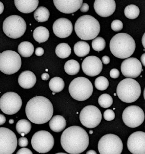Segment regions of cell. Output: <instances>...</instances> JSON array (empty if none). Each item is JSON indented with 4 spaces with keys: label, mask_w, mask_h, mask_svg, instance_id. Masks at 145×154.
I'll return each mask as SVG.
<instances>
[{
    "label": "cell",
    "mask_w": 145,
    "mask_h": 154,
    "mask_svg": "<svg viewBox=\"0 0 145 154\" xmlns=\"http://www.w3.org/2000/svg\"><path fill=\"white\" fill-rule=\"evenodd\" d=\"M89 136L81 127L73 126L64 131L60 143L63 149L68 153L79 154L83 152L89 145Z\"/></svg>",
    "instance_id": "6da1fadb"
},
{
    "label": "cell",
    "mask_w": 145,
    "mask_h": 154,
    "mask_svg": "<svg viewBox=\"0 0 145 154\" xmlns=\"http://www.w3.org/2000/svg\"><path fill=\"white\" fill-rule=\"evenodd\" d=\"M27 117L32 123L43 124L48 122L53 115L51 101L43 96H35L28 102L25 109Z\"/></svg>",
    "instance_id": "7a4b0ae2"
},
{
    "label": "cell",
    "mask_w": 145,
    "mask_h": 154,
    "mask_svg": "<svg viewBox=\"0 0 145 154\" xmlns=\"http://www.w3.org/2000/svg\"><path fill=\"white\" fill-rule=\"evenodd\" d=\"M136 43L132 37L126 33H119L112 37L110 42L112 54L116 57L125 59L133 54Z\"/></svg>",
    "instance_id": "3957f363"
},
{
    "label": "cell",
    "mask_w": 145,
    "mask_h": 154,
    "mask_svg": "<svg viewBox=\"0 0 145 154\" xmlns=\"http://www.w3.org/2000/svg\"><path fill=\"white\" fill-rule=\"evenodd\" d=\"M75 30L80 39L91 40L96 38L100 33V24L92 16L85 15L78 18L75 23Z\"/></svg>",
    "instance_id": "277c9868"
},
{
    "label": "cell",
    "mask_w": 145,
    "mask_h": 154,
    "mask_svg": "<svg viewBox=\"0 0 145 154\" xmlns=\"http://www.w3.org/2000/svg\"><path fill=\"white\" fill-rule=\"evenodd\" d=\"M117 94L122 102L129 103H134L141 95V87L134 79L127 78L122 80L118 84Z\"/></svg>",
    "instance_id": "5b68a950"
},
{
    "label": "cell",
    "mask_w": 145,
    "mask_h": 154,
    "mask_svg": "<svg viewBox=\"0 0 145 154\" xmlns=\"http://www.w3.org/2000/svg\"><path fill=\"white\" fill-rule=\"evenodd\" d=\"M93 87L89 79L80 77L73 79L69 87L71 96L75 100L84 101L93 94Z\"/></svg>",
    "instance_id": "8992f818"
},
{
    "label": "cell",
    "mask_w": 145,
    "mask_h": 154,
    "mask_svg": "<svg viewBox=\"0 0 145 154\" xmlns=\"http://www.w3.org/2000/svg\"><path fill=\"white\" fill-rule=\"evenodd\" d=\"M27 24L24 19L18 15H11L4 20L3 30L7 37L13 39L21 38L26 32Z\"/></svg>",
    "instance_id": "52a82bcc"
},
{
    "label": "cell",
    "mask_w": 145,
    "mask_h": 154,
    "mask_svg": "<svg viewBox=\"0 0 145 154\" xmlns=\"http://www.w3.org/2000/svg\"><path fill=\"white\" fill-rule=\"evenodd\" d=\"M21 65V57L16 52L8 50L0 54V71L4 74H15L20 69Z\"/></svg>",
    "instance_id": "ba28073f"
},
{
    "label": "cell",
    "mask_w": 145,
    "mask_h": 154,
    "mask_svg": "<svg viewBox=\"0 0 145 154\" xmlns=\"http://www.w3.org/2000/svg\"><path fill=\"white\" fill-rule=\"evenodd\" d=\"M98 149L100 154H121L123 150L122 142L116 134H106L99 141Z\"/></svg>",
    "instance_id": "9c48e42d"
},
{
    "label": "cell",
    "mask_w": 145,
    "mask_h": 154,
    "mask_svg": "<svg viewBox=\"0 0 145 154\" xmlns=\"http://www.w3.org/2000/svg\"><path fill=\"white\" fill-rule=\"evenodd\" d=\"M55 140L53 135L48 131H40L33 134L31 139L33 149L39 153L50 152L54 145Z\"/></svg>",
    "instance_id": "30bf717a"
},
{
    "label": "cell",
    "mask_w": 145,
    "mask_h": 154,
    "mask_svg": "<svg viewBox=\"0 0 145 154\" xmlns=\"http://www.w3.org/2000/svg\"><path fill=\"white\" fill-rule=\"evenodd\" d=\"M22 103L20 96L14 92L6 93L0 98V109L6 115H13L18 112Z\"/></svg>",
    "instance_id": "8fae6325"
},
{
    "label": "cell",
    "mask_w": 145,
    "mask_h": 154,
    "mask_svg": "<svg viewBox=\"0 0 145 154\" xmlns=\"http://www.w3.org/2000/svg\"><path fill=\"white\" fill-rule=\"evenodd\" d=\"M101 119L102 115L100 110L94 106H87L80 113L81 123L88 128H94L97 127L100 124Z\"/></svg>",
    "instance_id": "7c38bea8"
},
{
    "label": "cell",
    "mask_w": 145,
    "mask_h": 154,
    "mask_svg": "<svg viewBox=\"0 0 145 154\" xmlns=\"http://www.w3.org/2000/svg\"><path fill=\"white\" fill-rule=\"evenodd\" d=\"M124 123L131 128L139 127L143 122L145 115L143 109L137 106H130L126 107L122 113Z\"/></svg>",
    "instance_id": "4fadbf2b"
},
{
    "label": "cell",
    "mask_w": 145,
    "mask_h": 154,
    "mask_svg": "<svg viewBox=\"0 0 145 154\" xmlns=\"http://www.w3.org/2000/svg\"><path fill=\"white\" fill-rule=\"evenodd\" d=\"M17 145L14 133L9 129L0 128V154H12Z\"/></svg>",
    "instance_id": "5bb4252c"
},
{
    "label": "cell",
    "mask_w": 145,
    "mask_h": 154,
    "mask_svg": "<svg viewBox=\"0 0 145 154\" xmlns=\"http://www.w3.org/2000/svg\"><path fill=\"white\" fill-rule=\"evenodd\" d=\"M121 69L122 75L129 79L137 78L143 71L142 63L135 57H130L123 61Z\"/></svg>",
    "instance_id": "9a60e30c"
},
{
    "label": "cell",
    "mask_w": 145,
    "mask_h": 154,
    "mask_svg": "<svg viewBox=\"0 0 145 154\" xmlns=\"http://www.w3.org/2000/svg\"><path fill=\"white\" fill-rule=\"evenodd\" d=\"M127 147L133 154H145V133L136 131L128 138Z\"/></svg>",
    "instance_id": "2e32d148"
},
{
    "label": "cell",
    "mask_w": 145,
    "mask_h": 154,
    "mask_svg": "<svg viewBox=\"0 0 145 154\" xmlns=\"http://www.w3.org/2000/svg\"><path fill=\"white\" fill-rule=\"evenodd\" d=\"M103 68L102 62L100 58L95 56H89L84 60L82 69L84 73L89 77L98 75Z\"/></svg>",
    "instance_id": "e0dca14e"
},
{
    "label": "cell",
    "mask_w": 145,
    "mask_h": 154,
    "mask_svg": "<svg viewBox=\"0 0 145 154\" xmlns=\"http://www.w3.org/2000/svg\"><path fill=\"white\" fill-rule=\"evenodd\" d=\"M54 33L60 38H68L73 31V25L69 19L60 18L56 20L53 25Z\"/></svg>",
    "instance_id": "ac0fdd59"
},
{
    "label": "cell",
    "mask_w": 145,
    "mask_h": 154,
    "mask_svg": "<svg viewBox=\"0 0 145 154\" xmlns=\"http://www.w3.org/2000/svg\"><path fill=\"white\" fill-rule=\"evenodd\" d=\"M94 8L96 14L103 17L110 16L116 10V2L114 0H96Z\"/></svg>",
    "instance_id": "d6986e66"
},
{
    "label": "cell",
    "mask_w": 145,
    "mask_h": 154,
    "mask_svg": "<svg viewBox=\"0 0 145 154\" xmlns=\"http://www.w3.org/2000/svg\"><path fill=\"white\" fill-rule=\"evenodd\" d=\"M54 4L56 9L64 14H73L80 8L82 0H54Z\"/></svg>",
    "instance_id": "ffe728a7"
},
{
    "label": "cell",
    "mask_w": 145,
    "mask_h": 154,
    "mask_svg": "<svg viewBox=\"0 0 145 154\" xmlns=\"http://www.w3.org/2000/svg\"><path fill=\"white\" fill-rule=\"evenodd\" d=\"M35 75L29 70H26L21 73L18 78V82L20 87L24 89L33 88L36 82Z\"/></svg>",
    "instance_id": "44dd1931"
},
{
    "label": "cell",
    "mask_w": 145,
    "mask_h": 154,
    "mask_svg": "<svg viewBox=\"0 0 145 154\" xmlns=\"http://www.w3.org/2000/svg\"><path fill=\"white\" fill-rule=\"evenodd\" d=\"M38 0H15L14 4L17 9L21 13L30 14L33 12L39 5Z\"/></svg>",
    "instance_id": "7402d4cb"
},
{
    "label": "cell",
    "mask_w": 145,
    "mask_h": 154,
    "mask_svg": "<svg viewBox=\"0 0 145 154\" xmlns=\"http://www.w3.org/2000/svg\"><path fill=\"white\" fill-rule=\"evenodd\" d=\"M66 121L65 118L60 115L54 116L49 122L50 128L55 132L63 131L66 127Z\"/></svg>",
    "instance_id": "603a6c76"
},
{
    "label": "cell",
    "mask_w": 145,
    "mask_h": 154,
    "mask_svg": "<svg viewBox=\"0 0 145 154\" xmlns=\"http://www.w3.org/2000/svg\"><path fill=\"white\" fill-rule=\"evenodd\" d=\"M50 33L47 28L43 26L36 28L33 32V37L35 41L39 43L46 42L49 39Z\"/></svg>",
    "instance_id": "cb8c5ba5"
},
{
    "label": "cell",
    "mask_w": 145,
    "mask_h": 154,
    "mask_svg": "<svg viewBox=\"0 0 145 154\" xmlns=\"http://www.w3.org/2000/svg\"><path fill=\"white\" fill-rule=\"evenodd\" d=\"M74 51L76 55L79 57H84L90 52V46L87 42L81 41L74 45Z\"/></svg>",
    "instance_id": "d4e9b609"
},
{
    "label": "cell",
    "mask_w": 145,
    "mask_h": 154,
    "mask_svg": "<svg viewBox=\"0 0 145 154\" xmlns=\"http://www.w3.org/2000/svg\"><path fill=\"white\" fill-rule=\"evenodd\" d=\"M18 52L22 57H30L34 52L33 45L29 42H23L18 45Z\"/></svg>",
    "instance_id": "484cf974"
},
{
    "label": "cell",
    "mask_w": 145,
    "mask_h": 154,
    "mask_svg": "<svg viewBox=\"0 0 145 154\" xmlns=\"http://www.w3.org/2000/svg\"><path fill=\"white\" fill-rule=\"evenodd\" d=\"M16 129L17 133L24 137V135L30 132L31 129V123L27 119H21L17 123Z\"/></svg>",
    "instance_id": "4316f807"
},
{
    "label": "cell",
    "mask_w": 145,
    "mask_h": 154,
    "mask_svg": "<svg viewBox=\"0 0 145 154\" xmlns=\"http://www.w3.org/2000/svg\"><path fill=\"white\" fill-rule=\"evenodd\" d=\"M64 69L66 73L68 75H75L80 71V64L77 61L73 59L68 60L65 64Z\"/></svg>",
    "instance_id": "83f0119b"
},
{
    "label": "cell",
    "mask_w": 145,
    "mask_h": 154,
    "mask_svg": "<svg viewBox=\"0 0 145 154\" xmlns=\"http://www.w3.org/2000/svg\"><path fill=\"white\" fill-rule=\"evenodd\" d=\"M33 16L37 22H44L48 21L50 17V12L46 7L40 6L34 12Z\"/></svg>",
    "instance_id": "f1b7e54d"
},
{
    "label": "cell",
    "mask_w": 145,
    "mask_h": 154,
    "mask_svg": "<svg viewBox=\"0 0 145 154\" xmlns=\"http://www.w3.org/2000/svg\"><path fill=\"white\" fill-rule=\"evenodd\" d=\"M71 52V48L67 43H60L56 47V54L59 58H66L70 55Z\"/></svg>",
    "instance_id": "f546056e"
},
{
    "label": "cell",
    "mask_w": 145,
    "mask_h": 154,
    "mask_svg": "<svg viewBox=\"0 0 145 154\" xmlns=\"http://www.w3.org/2000/svg\"><path fill=\"white\" fill-rule=\"evenodd\" d=\"M49 88L54 93H58L63 91L65 87V83L63 79L60 77L52 78L49 82Z\"/></svg>",
    "instance_id": "4dcf8cb0"
},
{
    "label": "cell",
    "mask_w": 145,
    "mask_h": 154,
    "mask_svg": "<svg viewBox=\"0 0 145 154\" xmlns=\"http://www.w3.org/2000/svg\"><path fill=\"white\" fill-rule=\"evenodd\" d=\"M124 14L127 18L134 19L137 18L140 14L139 8L134 5H130L125 7Z\"/></svg>",
    "instance_id": "1f68e13d"
},
{
    "label": "cell",
    "mask_w": 145,
    "mask_h": 154,
    "mask_svg": "<svg viewBox=\"0 0 145 154\" xmlns=\"http://www.w3.org/2000/svg\"><path fill=\"white\" fill-rule=\"evenodd\" d=\"M98 102L101 107L107 108L112 105L113 99L109 94H101L98 98Z\"/></svg>",
    "instance_id": "d6a6232c"
},
{
    "label": "cell",
    "mask_w": 145,
    "mask_h": 154,
    "mask_svg": "<svg viewBox=\"0 0 145 154\" xmlns=\"http://www.w3.org/2000/svg\"><path fill=\"white\" fill-rule=\"evenodd\" d=\"M109 86V82L107 78L104 76L98 77L95 81V86L97 90L103 91L106 90Z\"/></svg>",
    "instance_id": "836d02e7"
},
{
    "label": "cell",
    "mask_w": 145,
    "mask_h": 154,
    "mask_svg": "<svg viewBox=\"0 0 145 154\" xmlns=\"http://www.w3.org/2000/svg\"><path fill=\"white\" fill-rule=\"evenodd\" d=\"M92 47L95 51L99 52L103 51L106 46L105 39L101 37H97L92 42Z\"/></svg>",
    "instance_id": "e575fe53"
},
{
    "label": "cell",
    "mask_w": 145,
    "mask_h": 154,
    "mask_svg": "<svg viewBox=\"0 0 145 154\" xmlns=\"http://www.w3.org/2000/svg\"><path fill=\"white\" fill-rule=\"evenodd\" d=\"M111 29L115 32H118L122 30L123 23L119 20H115L112 21L111 23Z\"/></svg>",
    "instance_id": "d590c367"
},
{
    "label": "cell",
    "mask_w": 145,
    "mask_h": 154,
    "mask_svg": "<svg viewBox=\"0 0 145 154\" xmlns=\"http://www.w3.org/2000/svg\"><path fill=\"white\" fill-rule=\"evenodd\" d=\"M115 114L112 110H107L104 112V118L105 120L108 121L113 120L115 119Z\"/></svg>",
    "instance_id": "8d00e7d4"
},
{
    "label": "cell",
    "mask_w": 145,
    "mask_h": 154,
    "mask_svg": "<svg viewBox=\"0 0 145 154\" xmlns=\"http://www.w3.org/2000/svg\"><path fill=\"white\" fill-rule=\"evenodd\" d=\"M28 140L26 137H22L19 138L18 140V145L21 147H26L28 145Z\"/></svg>",
    "instance_id": "74e56055"
},
{
    "label": "cell",
    "mask_w": 145,
    "mask_h": 154,
    "mask_svg": "<svg viewBox=\"0 0 145 154\" xmlns=\"http://www.w3.org/2000/svg\"><path fill=\"white\" fill-rule=\"evenodd\" d=\"M120 75V72L117 69H112L110 71V76L112 79H117Z\"/></svg>",
    "instance_id": "f35d334b"
},
{
    "label": "cell",
    "mask_w": 145,
    "mask_h": 154,
    "mask_svg": "<svg viewBox=\"0 0 145 154\" xmlns=\"http://www.w3.org/2000/svg\"><path fill=\"white\" fill-rule=\"evenodd\" d=\"M16 154H33L31 150L28 148H22L18 150Z\"/></svg>",
    "instance_id": "ab89813d"
},
{
    "label": "cell",
    "mask_w": 145,
    "mask_h": 154,
    "mask_svg": "<svg viewBox=\"0 0 145 154\" xmlns=\"http://www.w3.org/2000/svg\"><path fill=\"white\" fill-rule=\"evenodd\" d=\"M89 5H88V4L86 3H83L80 8V10L81 12L83 13H86L89 11Z\"/></svg>",
    "instance_id": "60d3db41"
},
{
    "label": "cell",
    "mask_w": 145,
    "mask_h": 154,
    "mask_svg": "<svg viewBox=\"0 0 145 154\" xmlns=\"http://www.w3.org/2000/svg\"><path fill=\"white\" fill-rule=\"evenodd\" d=\"M35 53L37 56H41L44 54V50L42 47H37L35 50Z\"/></svg>",
    "instance_id": "b9f144b4"
},
{
    "label": "cell",
    "mask_w": 145,
    "mask_h": 154,
    "mask_svg": "<svg viewBox=\"0 0 145 154\" xmlns=\"http://www.w3.org/2000/svg\"><path fill=\"white\" fill-rule=\"evenodd\" d=\"M110 59L109 57L107 56H104L102 57V62L104 64L107 65L110 63Z\"/></svg>",
    "instance_id": "7bdbcfd3"
},
{
    "label": "cell",
    "mask_w": 145,
    "mask_h": 154,
    "mask_svg": "<svg viewBox=\"0 0 145 154\" xmlns=\"http://www.w3.org/2000/svg\"><path fill=\"white\" fill-rule=\"evenodd\" d=\"M6 122V118L4 115L0 114V126L3 125Z\"/></svg>",
    "instance_id": "ee69618b"
},
{
    "label": "cell",
    "mask_w": 145,
    "mask_h": 154,
    "mask_svg": "<svg viewBox=\"0 0 145 154\" xmlns=\"http://www.w3.org/2000/svg\"><path fill=\"white\" fill-rule=\"evenodd\" d=\"M49 78H50V76H49V74H47V73H44L42 75L41 78L43 80H48Z\"/></svg>",
    "instance_id": "f6af8a7d"
},
{
    "label": "cell",
    "mask_w": 145,
    "mask_h": 154,
    "mask_svg": "<svg viewBox=\"0 0 145 154\" xmlns=\"http://www.w3.org/2000/svg\"><path fill=\"white\" fill-rule=\"evenodd\" d=\"M145 54H142L141 57V61L144 66H145Z\"/></svg>",
    "instance_id": "bcb514c9"
},
{
    "label": "cell",
    "mask_w": 145,
    "mask_h": 154,
    "mask_svg": "<svg viewBox=\"0 0 145 154\" xmlns=\"http://www.w3.org/2000/svg\"><path fill=\"white\" fill-rule=\"evenodd\" d=\"M4 10V6L3 4L0 2V15L3 13Z\"/></svg>",
    "instance_id": "7dc6e473"
},
{
    "label": "cell",
    "mask_w": 145,
    "mask_h": 154,
    "mask_svg": "<svg viewBox=\"0 0 145 154\" xmlns=\"http://www.w3.org/2000/svg\"><path fill=\"white\" fill-rule=\"evenodd\" d=\"M86 154H97L94 150H91L88 151Z\"/></svg>",
    "instance_id": "c3c4849f"
},
{
    "label": "cell",
    "mask_w": 145,
    "mask_h": 154,
    "mask_svg": "<svg viewBox=\"0 0 145 154\" xmlns=\"http://www.w3.org/2000/svg\"><path fill=\"white\" fill-rule=\"evenodd\" d=\"M145 33H144L143 36V38H142V44H143V46L144 48L145 47Z\"/></svg>",
    "instance_id": "681fc988"
},
{
    "label": "cell",
    "mask_w": 145,
    "mask_h": 154,
    "mask_svg": "<svg viewBox=\"0 0 145 154\" xmlns=\"http://www.w3.org/2000/svg\"><path fill=\"white\" fill-rule=\"evenodd\" d=\"M9 123H10V124H12L14 122V119H11L9 120Z\"/></svg>",
    "instance_id": "f907efd6"
},
{
    "label": "cell",
    "mask_w": 145,
    "mask_h": 154,
    "mask_svg": "<svg viewBox=\"0 0 145 154\" xmlns=\"http://www.w3.org/2000/svg\"><path fill=\"white\" fill-rule=\"evenodd\" d=\"M55 154H68L65 153L59 152V153H56Z\"/></svg>",
    "instance_id": "816d5d0a"
},
{
    "label": "cell",
    "mask_w": 145,
    "mask_h": 154,
    "mask_svg": "<svg viewBox=\"0 0 145 154\" xmlns=\"http://www.w3.org/2000/svg\"><path fill=\"white\" fill-rule=\"evenodd\" d=\"M89 133L90 134H92L93 133V131L91 130L89 131Z\"/></svg>",
    "instance_id": "f5cc1de1"
}]
</instances>
